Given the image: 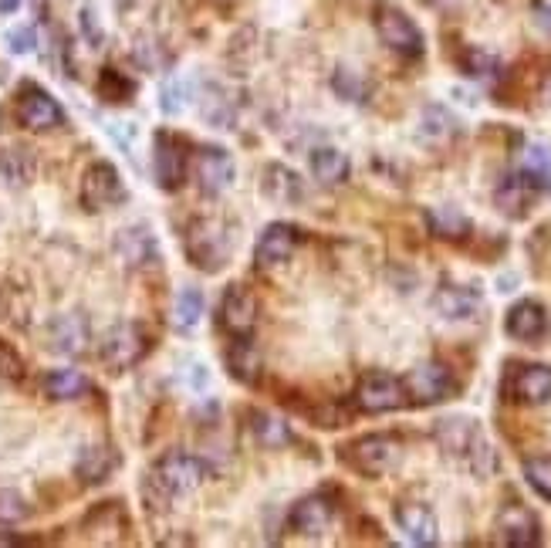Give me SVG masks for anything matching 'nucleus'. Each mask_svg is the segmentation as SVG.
Wrapping results in <instances>:
<instances>
[{
	"label": "nucleus",
	"mask_w": 551,
	"mask_h": 548,
	"mask_svg": "<svg viewBox=\"0 0 551 548\" xmlns=\"http://www.w3.org/2000/svg\"><path fill=\"white\" fill-rule=\"evenodd\" d=\"M551 190V163L545 156V149L531 146L524 156V166L518 173H511L508 180L497 187L494 203L501 214L508 217H524L535 203Z\"/></svg>",
	"instance_id": "nucleus-1"
},
{
	"label": "nucleus",
	"mask_w": 551,
	"mask_h": 548,
	"mask_svg": "<svg viewBox=\"0 0 551 548\" xmlns=\"http://www.w3.org/2000/svg\"><path fill=\"white\" fill-rule=\"evenodd\" d=\"M183 244L193 268L213 274L230 261V254H234L237 247V234L224 217H197L186 224Z\"/></svg>",
	"instance_id": "nucleus-2"
},
{
	"label": "nucleus",
	"mask_w": 551,
	"mask_h": 548,
	"mask_svg": "<svg viewBox=\"0 0 551 548\" xmlns=\"http://www.w3.org/2000/svg\"><path fill=\"white\" fill-rule=\"evenodd\" d=\"M437 444L443 447V454L464 461L474 474H491L494 471V450L484 440L477 420L470 417H443L437 420Z\"/></svg>",
	"instance_id": "nucleus-3"
},
{
	"label": "nucleus",
	"mask_w": 551,
	"mask_h": 548,
	"mask_svg": "<svg viewBox=\"0 0 551 548\" xmlns=\"http://www.w3.org/2000/svg\"><path fill=\"white\" fill-rule=\"evenodd\" d=\"M342 457H345V464L355 467L359 474L382 477L399 464L403 447H399V440L389 437V433H366V437L352 440V444L342 450Z\"/></svg>",
	"instance_id": "nucleus-4"
},
{
	"label": "nucleus",
	"mask_w": 551,
	"mask_h": 548,
	"mask_svg": "<svg viewBox=\"0 0 551 548\" xmlns=\"http://www.w3.org/2000/svg\"><path fill=\"white\" fill-rule=\"evenodd\" d=\"M203 481H207V464L193 454H183V450H170L153 467V484L170 498L197 491Z\"/></svg>",
	"instance_id": "nucleus-5"
},
{
	"label": "nucleus",
	"mask_w": 551,
	"mask_h": 548,
	"mask_svg": "<svg viewBox=\"0 0 551 548\" xmlns=\"http://www.w3.org/2000/svg\"><path fill=\"white\" fill-rule=\"evenodd\" d=\"M149 352V335L136 322H119L102 335L99 356L112 373H126Z\"/></svg>",
	"instance_id": "nucleus-6"
},
{
	"label": "nucleus",
	"mask_w": 551,
	"mask_h": 548,
	"mask_svg": "<svg viewBox=\"0 0 551 548\" xmlns=\"http://www.w3.org/2000/svg\"><path fill=\"white\" fill-rule=\"evenodd\" d=\"M376 34L389 51H396L399 58H420L423 55V31L416 28V21L406 11H399L393 4L376 7Z\"/></svg>",
	"instance_id": "nucleus-7"
},
{
	"label": "nucleus",
	"mask_w": 551,
	"mask_h": 548,
	"mask_svg": "<svg viewBox=\"0 0 551 548\" xmlns=\"http://www.w3.org/2000/svg\"><path fill=\"white\" fill-rule=\"evenodd\" d=\"M126 200V183H122V173L115 170L112 163H92L82 176V203L85 210H109L115 203Z\"/></svg>",
	"instance_id": "nucleus-8"
},
{
	"label": "nucleus",
	"mask_w": 551,
	"mask_h": 548,
	"mask_svg": "<svg viewBox=\"0 0 551 548\" xmlns=\"http://www.w3.org/2000/svg\"><path fill=\"white\" fill-rule=\"evenodd\" d=\"M17 122H21L24 129L48 132V129H58L61 122H65V109H61L44 88L24 85L21 92H17Z\"/></svg>",
	"instance_id": "nucleus-9"
},
{
	"label": "nucleus",
	"mask_w": 551,
	"mask_h": 548,
	"mask_svg": "<svg viewBox=\"0 0 551 548\" xmlns=\"http://www.w3.org/2000/svg\"><path fill=\"white\" fill-rule=\"evenodd\" d=\"M403 386H406V400L410 403L433 406L453 393V376L443 362H423V366H416L413 373L403 379Z\"/></svg>",
	"instance_id": "nucleus-10"
},
{
	"label": "nucleus",
	"mask_w": 551,
	"mask_h": 548,
	"mask_svg": "<svg viewBox=\"0 0 551 548\" xmlns=\"http://www.w3.org/2000/svg\"><path fill=\"white\" fill-rule=\"evenodd\" d=\"M355 403L366 413H389L406 403V386L403 379L389 373H369L359 383V390H355Z\"/></svg>",
	"instance_id": "nucleus-11"
},
{
	"label": "nucleus",
	"mask_w": 551,
	"mask_h": 548,
	"mask_svg": "<svg viewBox=\"0 0 551 548\" xmlns=\"http://www.w3.org/2000/svg\"><path fill=\"white\" fill-rule=\"evenodd\" d=\"M298 227L284 224V220H274V224L264 227L261 241H257V268H281V264L291 261V254L298 251Z\"/></svg>",
	"instance_id": "nucleus-12"
},
{
	"label": "nucleus",
	"mask_w": 551,
	"mask_h": 548,
	"mask_svg": "<svg viewBox=\"0 0 551 548\" xmlns=\"http://www.w3.org/2000/svg\"><path fill=\"white\" fill-rule=\"evenodd\" d=\"M153 173L156 183L163 190H180L183 187V176H186V159H183V143L170 132H156V143H153Z\"/></svg>",
	"instance_id": "nucleus-13"
},
{
	"label": "nucleus",
	"mask_w": 551,
	"mask_h": 548,
	"mask_svg": "<svg viewBox=\"0 0 551 548\" xmlns=\"http://www.w3.org/2000/svg\"><path fill=\"white\" fill-rule=\"evenodd\" d=\"M220 325H224L234 339H244V335L254 332L257 298L244 285H230L224 291V302H220Z\"/></svg>",
	"instance_id": "nucleus-14"
},
{
	"label": "nucleus",
	"mask_w": 551,
	"mask_h": 548,
	"mask_svg": "<svg viewBox=\"0 0 551 548\" xmlns=\"http://www.w3.org/2000/svg\"><path fill=\"white\" fill-rule=\"evenodd\" d=\"M504 332L518 342H541L548 335V312L535 298H521L504 315Z\"/></svg>",
	"instance_id": "nucleus-15"
},
{
	"label": "nucleus",
	"mask_w": 551,
	"mask_h": 548,
	"mask_svg": "<svg viewBox=\"0 0 551 548\" xmlns=\"http://www.w3.org/2000/svg\"><path fill=\"white\" fill-rule=\"evenodd\" d=\"M497 542L511 548H531L541 542V525L535 511L524 505H508L497 518Z\"/></svg>",
	"instance_id": "nucleus-16"
},
{
	"label": "nucleus",
	"mask_w": 551,
	"mask_h": 548,
	"mask_svg": "<svg viewBox=\"0 0 551 548\" xmlns=\"http://www.w3.org/2000/svg\"><path fill=\"white\" fill-rule=\"evenodd\" d=\"M88 342H92V329H88L85 315L68 312L48 322V346L58 356H82Z\"/></svg>",
	"instance_id": "nucleus-17"
},
{
	"label": "nucleus",
	"mask_w": 551,
	"mask_h": 548,
	"mask_svg": "<svg viewBox=\"0 0 551 548\" xmlns=\"http://www.w3.org/2000/svg\"><path fill=\"white\" fill-rule=\"evenodd\" d=\"M234 176H237V166H234V159H230L227 149H220V146H203L200 149L197 180H200L203 193L217 197V193H224L230 183H234Z\"/></svg>",
	"instance_id": "nucleus-18"
},
{
	"label": "nucleus",
	"mask_w": 551,
	"mask_h": 548,
	"mask_svg": "<svg viewBox=\"0 0 551 548\" xmlns=\"http://www.w3.org/2000/svg\"><path fill=\"white\" fill-rule=\"evenodd\" d=\"M511 400H518L524 406H541L551 403V366L531 362V366H518L508 383Z\"/></svg>",
	"instance_id": "nucleus-19"
},
{
	"label": "nucleus",
	"mask_w": 551,
	"mask_h": 548,
	"mask_svg": "<svg viewBox=\"0 0 551 548\" xmlns=\"http://www.w3.org/2000/svg\"><path fill=\"white\" fill-rule=\"evenodd\" d=\"M393 518H396V528L410 538L413 545H437V538H440L437 515H433L426 505H420V501H403V505H396Z\"/></svg>",
	"instance_id": "nucleus-20"
},
{
	"label": "nucleus",
	"mask_w": 551,
	"mask_h": 548,
	"mask_svg": "<svg viewBox=\"0 0 551 548\" xmlns=\"http://www.w3.org/2000/svg\"><path fill=\"white\" fill-rule=\"evenodd\" d=\"M335 518V508L332 501L325 498V494H311V498H301L295 508H291L288 515V525L295 528L298 535L305 538H318L328 532V525H332Z\"/></svg>",
	"instance_id": "nucleus-21"
},
{
	"label": "nucleus",
	"mask_w": 551,
	"mask_h": 548,
	"mask_svg": "<svg viewBox=\"0 0 551 548\" xmlns=\"http://www.w3.org/2000/svg\"><path fill=\"white\" fill-rule=\"evenodd\" d=\"M433 308L450 318V322H467V318H474L481 312V291L470 288V285H440L437 295H433Z\"/></svg>",
	"instance_id": "nucleus-22"
},
{
	"label": "nucleus",
	"mask_w": 551,
	"mask_h": 548,
	"mask_svg": "<svg viewBox=\"0 0 551 548\" xmlns=\"http://www.w3.org/2000/svg\"><path fill=\"white\" fill-rule=\"evenodd\" d=\"M115 251L119 258L129 264V268H149V264L159 261V247H156V237L149 234V227H126L115 237Z\"/></svg>",
	"instance_id": "nucleus-23"
},
{
	"label": "nucleus",
	"mask_w": 551,
	"mask_h": 548,
	"mask_svg": "<svg viewBox=\"0 0 551 548\" xmlns=\"http://www.w3.org/2000/svg\"><path fill=\"white\" fill-rule=\"evenodd\" d=\"M261 190H264V197L274 200V203H298L301 197H305V187H301L298 173L288 170V166H281V163L264 166Z\"/></svg>",
	"instance_id": "nucleus-24"
},
{
	"label": "nucleus",
	"mask_w": 551,
	"mask_h": 548,
	"mask_svg": "<svg viewBox=\"0 0 551 548\" xmlns=\"http://www.w3.org/2000/svg\"><path fill=\"white\" fill-rule=\"evenodd\" d=\"M308 166H311V176H315L318 183H325V187H339V183L349 180V170H352L349 156H345L342 149H335V146L315 149L311 159H308Z\"/></svg>",
	"instance_id": "nucleus-25"
},
{
	"label": "nucleus",
	"mask_w": 551,
	"mask_h": 548,
	"mask_svg": "<svg viewBox=\"0 0 551 548\" xmlns=\"http://www.w3.org/2000/svg\"><path fill=\"white\" fill-rule=\"evenodd\" d=\"M115 464H119V457L112 447H85L75 464V474L82 477V484H102L115 471Z\"/></svg>",
	"instance_id": "nucleus-26"
},
{
	"label": "nucleus",
	"mask_w": 551,
	"mask_h": 548,
	"mask_svg": "<svg viewBox=\"0 0 551 548\" xmlns=\"http://www.w3.org/2000/svg\"><path fill=\"white\" fill-rule=\"evenodd\" d=\"M227 366H230V376L241 379V383H254L261 376V352L251 342V335L244 339H234V346L227 352Z\"/></svg>",
	"instance_id": "nucleus-27"
},
{
	"label": "nucleus",
	"mask_w": 551,
	"mask_h": 548,
	"mask_svg": "<svg viewBox=\"0 0 551 548\" xmlns=\"http://www.w3.org/2000/svg\"><path fill=\"white\" fill-rule=\"evenodd\" d=\"M200 116L217 129H230L237 119V109H234V99L224 92L220 85H207L203 88V99H200Z\"/></svg>",
	"instance_id": "nucleus-28"
},
{
	"label": "nucleus",
	"mask_w": 551,
	"mask_h": 548,
	"mask_svg": "<svg viewBox=\"0 0 551 548\" xmlns=\"http://www.w3.org/2000/svg\"><path fill=\"white\" fill-rule=\"evenodd\" d=\"M426 224L440 241H464L470 234V220L457 207H430L426 210Z\"/></svg>",
	"instance_id": "nucleus-29"
},
{
	"label": "nucleus",
	"mask_w": 551,
	"mask_h": 548,
	"mask_svg": "<svg viewBox=\"0 0 551 548\" xmlns=\"http://www.w3.org/2000/svg\"><path fill=\"white\" fill-rule=\"evenodd\" d=\"M34 170H38V163H34L31 149H7V153H0V176H4V183H11V187H28L34 180Z\"/></svg>",
	"instance_id": "nucleus-30"
},
{
	"label": "nucleus",
	"mask_w": 551,
	"mask_h": 548,
	"mask_svg": "<svg viewBox=\"0 0 551 548\" xmlns=\"http://www.w3.org/2000/svg\"><path fill=\"white\" fill-rule=\"evenodd\" d=\"M44 393L51 400H78V396L88 393V379L78 369H51L44 376Z\"/></svg>",
	"instance_id": "nucleus-31"
},
{
	"label": "nucleus",
	"mask_w": 551,
	"mask_h": 548,
	"mask_svg": "<svg viewBox=\"0 0 551 548\" xmlns=\"http://www.w3.org/2000/svg\"><path fill=\"white\" fill-rule=\"evenodd\" d=\"M251 430L261 447L274 450V447L291 444V427L281 417H271V413H251Z\"/></svg>",
	"instance_id": "nucleus-32"
},
{
	"label": "nucleus",
	"mask_w": 551,
	"mask_h": 548,
	"mask_svg": "<svg viewBox=\"0 0 551 548\" xmlns=\"http://www.w3.org/2000/svg\"><path fill=\"white\" fill-rule=\"evenodd\" d=\"M203 315V295L197 288H183L173 302V329L176 332H193Z\"/></svg>",
	"instance_id": "nucleus-33"
},
{
	"label": "nucleus",
	"mask_w": 551,
	"mask_h": 548,
	"mask_svg": "<svg viewBox=\"0 0 551 548\" xmlns=\"http://www.w3.org/2000/svg\"><path fill=\"white\" fill-rule=\"evenodd\" d=\"M453 116L447 109H440V105H430V109L423 112V119H420V132L426 139H433V143H440V139H450L453 136Z\"/></svg>",
	"instance_id": "nucleus-34"
},
{
	"label": "nucleus",
	"mask_w": 551,
	"mask_h": 548,
	"mask_svg": "<svg viewBox=\"0 0 551 548\" xmlns=\"http://www.w3.org/2000/svg\"><path fill=\"white\" fill-rule=\"evenodd\" d=\"M524 481L538 498L551 501V457H531L524 461Z\"/></svg>",
	"instance_id": "nucleus-35"
},
{
	"label": "nucleus",
	"mask_w": 551,
	"mask_h": 548,
	"mask_svg": "<svg viewBox=\"0 0 551 548\" xmlns=\"http://www.w3.org/2000/svg\"><path fill=\"white\" fill-rule=\"evenodd\" d=\"M186 102H190V82H186V78L176 75L159 88V105H163L166 116H180L186 109Z\"/></svg>",
	"instance_id": "nucleus-36"
},
{
	"label": "nucleus",
	"mask_w": 551,
	"mask_h": 548,
	"mask_svg": "<svg viewBox=\"0 0 551 548\" xmlns=\"http://www.w3.org/2000/svg\"><path fill=\"white\" fill-rule=\"evenodd\" d=\"M136 92V85L129 82V78H122L115 68H105L102 78H99V95L109 102H129V95Z\"/></svg>",
	"instance_id": "nucleus-37"
},
{
	"label": "nucleus",
	"mask_w": 551,
	"mask_h": 548,
	"mask_svg": "<svg viewBox=\"0 0 551 548\" xmlns=\"http://www.w3.org/2000/svg\"><path fill=\"white\" fill-rule=\"evenodd\" d=\"M497 68H501V61H497L491 51L470 48L464 55V72L474 75V78H491V75H497Z\"/></svg>",
	"instance_id": "nucleus-38"
},
{
	"label": "nucleus",
	"mask_w": 551,
	"mask_h": 548,
	"mask_svg": "<svg viewBox=\"0 0 551 548\" xmlns=\"http://www.w3.org/2000/svg\"><path fill=\"white\" fill-rule=\"evenodd\" d=\"M31 515L28 501L21 498L17 491H0V521L4 525H14V521H24Z\"/></svg>",
	"instance_id": "nucleus-39"
},
{
	"label": "nucleus",
	"mask_w": 551,
	"mask_h": 548,
	"mask_svg": "<svg viewBox=\"0 0 551 548\" xmlns=\"http://www.w3.org/2000/svg\"><path fill=\"white\" fill-rule=\"evenodd\" d=\"M335 92L349 102H362L366 99V82L355 72H349V68H339V72H335Z\"/></svg>",
	"instance_id": "nucleus-40"
},
{
	"label": "nucleus",
	"mask_w": 551,
	"mask_h": 548,
	"mask_svg": "<svg viewBox=\"0 0 551 548\" xmlns=\"http://www.w3.org/2000/svg\"><path fill=\"white\" fill-rule=\"evenodd\" d=\"M7 48L14 51V55H31L34 48H38V34H34V28H14V31H7Z\"/></svg>",
	"instance_id": "nucleus-41"
},
{
	"label": "nucleus",
	"mask_w": 551,
	"mask_h": 548,
	"mask_svg": "<svg viewBox=\"0 0 551 548\" xmlns=\"http://www.w3.org/2000/svg\"><path fill=\"white\" fill-rule=\"evenodd\" d=\"M82 34H85V41L92 44V48H102V41H105V31H102V24H99V14H95V7H82Z\"/></svg>",
	"instance_id": "nucleus-42"
},
{
	"label": "nucleus",
	"mask_w": 551,
	"mask_h": 548,
	"mask_svg": "<svg viewBox=\"0 0 551 548\" xmlns=\"http://www.w3.org/2000/svg\"><path fill=\"white\" fill-rule=\"evenodd\" d=\"M24 376V362H21V356L7 346V342H0V379H21Z\"/></svg>",
	"instance_id": "nucleus-43"
},
{
	"label": "nucleus",
	"mask_w": 551,
	"mask_h": 548,
	"mask_svg": "<svg viewBox=\"0 0 551 548\" xmlns=\"http://www.w3.org/2000/svg\"><path fill=\"white\" fill-rule=\"evenodd\" d=\"M531 14H535V24L545 34H551V0H535V7H531Z\"/></svg>",
	"instance_id": "nucleus-44"
},
{
	"label": "nucleus",
	"mask_w": 551,
	"mask_h": 548,
	"mask_svg": "<svg viewBox=\"0 0 551 548\" xmlns=\"http://www.w3.org/2000/svg\"><path fill=\"white\" fill-rule=\"evenodd\" d=\"M14 545H24V538L14 532H0V548H14Z\"/></svg>",
	"instance_id": "nucleus-45"
},
{
	"label": "nucleus",
	"mask_w": 551,
	"mask_h": 548,
	"mask_svg": "<svg viewBox=\"0 0 551 548\" xmlns=\"http://www.w3.org/2000/svg\"><path fill=\"white\" fill-rule=\"evenodd\" d=\"M21 7V0H0V14H14Z\"/></svg>",
	"instance_id": "nucleus-46"
}]
</instances>
